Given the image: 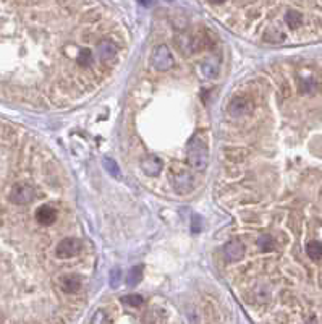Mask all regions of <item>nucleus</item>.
Here are the masks:
<instances>
[{"mask_svg": "<svg viewBox=\"0 0 322 324\" xmlns=\"http://www.w3.org/2000/svg\"><path fill=\"white\" fill-rule=\"evenodd\" d=\"M188 164L193 170L196 172H202L207 169L209 164V149L206 141L202 140L201 135H195L188 143Z\"/></svg>", "mask_w": 322, "mask_h": 324, "instance_id": "f257e3e1", "label": "nucleus"}, {"mask_svg": "<svg viewBox=\"0 0 322 324\" xmlns=\"http://www.w3.org/2000/svg\"><path fill=\"white\" fill-rule=\"evenodd\" d=\"M152 67L157 71H167L173 67V57L167 45H157L152 54Z\"/></svg>", "mask_w": 322, "mask_h": 324, "instance_id": "f03ea898", "label": "nucleus"}, {"mask_svg": "<svg viewBox=\"0 0 322 324\" xmlns=\"http://www.w3.org/2000/svg\"><path fill=\"white\" fill-rule=\"evenodd\" d=\"M34 188L28 183H16L10 191V201L15 205H28L34 198Z\"/></svg>", "mask_w": 322, "mask_h": 324, "instance_id": "7ed1b4c3", "label": "nucleus"}, {"mask_svg": "<svg viewBox=\"0 0 322 324\" xmlns=\"http://www.w3.org/2000/svg\"><path fill=\"white\" fill-rule=\"evenodd\" d=\"M81 252V242L78 238H63L57 245V256L59 258H73Z\"/></svg>", "mask_w": 322, "mask_h": 324, "instance_id": "20e7f679", "label": "nucleus"}, {"mask_svg": "<svg viewBox=\"0 0 322 324\" xmlns=\"http://www.w3.org/2000/svg\"><path fill=\"white\" fill-rule=\"evenodd\" d=\"M141 169L144 170L146 175H151V177H155L159 175L160 170L164 169V162L160 157L157 156H146L141 161Z\"/></svg>", "mask_w": 322, "mask_h": 324, "instance_id": "39448f33", "label": "nucleus"}, {"mask_svg": "<svg viewBox=\"0 0 322 324\" xmlns=\"http://www.w3.org/2000/svg\"><path fill=\"white\" fill-rule=\"evenodd\" d=\"M172 182H173L175 191L180 193V194H186L193 188V185H191L193 180H191V177H190L186 172H178L177 177H175V175H172Z\"/></svg>", "mask_w": 322, "mask_h": 324, "instance_id": "423d86ee", "label": "nucleus"}, {"mask_svg": "<svg viewBox=\"0 0 322 324\" xmlns=\"http://www.w3.org/2000/svg\"><path fill=\"white\" fill-rule=\"evenodd\" d=\"M224 253L228 261H240L245 255V246L242 242H238V240H232V242H228L225 245Z\"/></svg>", "mask_w": 322, "mask_h": 324, "instance_id": "0eeeda50", "label": "nucleus"}, {"mask_svg": "<svg viewBox=\"0 0 322 324\" xmlns=\"http://www.w3.org/2000/svg\"><path fill=\"white\" fill-rule=\"evenodd\" d=\"M81 287V277L76 274H65L60 277V289L65 293H75Z\"/></svg>", "mask_w": 322, "mask_h": 324, "instance_id": "6e6552de", "label": "nucleus"}, {"mask_svg": "<svg viewBox=\"0 0 322 324\" xmlns=\"http://www.w3.org/2000/svg\"><path fill=\"white\" fill-rule=\"evenodd\" d=\"M36 219H38V222L42 226H50L57 220V211H55L52 206L44 205L38 209V212H36Z\"/></svg>", "mask_w": 322, "mask_h": 324, "instance_id": "1a4fd4ad", "label": "nucleus"}, {"mask_svg": "<svg viewBox=\"0 0 322 324\" xmlns=\"http://www.w3.org/2000/svg\"><path fill=\"white\" fill-rule=\"evenodd\" d=\"M97 51H99V55L100 59H102V62L109 63L112 62L115 59V54H117V47L110 42V41H102L99 45H97Z\"/></svg>", "mask_w": 322, "mask_h": 324, "instance_id": "9d476101", "label": "nucleus"}, {"mask_svg": "<svg viewBox=\"0 0 322 324\" xmlns=\"http://www.w3.org/2000/svg\"><path fill=\"white\" fill-rule=\"evenodd\" d=\"M306 252H308V256L311 259H314V261H319V259L322 258V243L317 242V240H312V242L308 243Z\"/></svg>", "mask_w": 322, "mask_h": 324, "instance_id": "9b49d317", "label": "nucleus"}, {"mask_svg": "<svg viewBox=\"0 0 322 324\" xmlns=\"http://www.w3.org/2000/svg\"><path fill=\"white\" fill-rule=\"evenodd\" d=\"M143 279V267L141 266H135L130 269V272L126 274V284L130 287H135L138 285V282H140Z\"/></svg>", "mask_w": 322, "mask_h": 324, "instance_id": "f8f14e48", "label": "nucleus"}, {"mask_svg": "<svg viewBox=\"0 0 322 324\" xmlns=\"http://www.w3.org/2000/svg\"><path fill=\"white\" fill-rule=\"evenodd\" d=\"M246 101L242 99V97H236L233 99V103L230 104V112H232L235 117H240L243 114H246Z\"/></svg>", "mask_w": 322, "mask_h": 324, "instance_id": "ddd939ff", "label": "nucleus"}, {"mask_svg": "<svg viewBox=\"0 0 322 324\" xmlns=\"http://www.w3.org/2000/svg\"><path fill=\"white\" fill-rule=\"evenodd\" d=\"M301 20H303V16L295 10H290L287 15H285V21H287V24L290 28H297L298 24H301Z\"/></svg>", "mask_w": 322, "mask_h": 324, "instance_id": "4468645a", "label": "nucleus"}, {"mask_svg": "<svg viewBox=\"0 0 322 324\" xmlns=\"http://www.w3.org/2000/svg\"><path fill=\"white\" fill-rule=\"evenodd\" d=\"M122 302L125 305H128V307H141L143 305V297L138 293H133V295H126V297L122 298Z\"/></svg>", "mask_w": 322, "mask_h": 324, "instance_id": "2eb2a0df", "label": "nucleus"}, {"mask_svg": "<svg viewBox=\"0 0 322 324\" xmlns=\"http://www.w3.org/2000/svg\"><path fill=\"white\" fill-rule=\"evenodd\" d=\"M257 246H259L262 252H269V250L274 248V240L269 235H261L259 240H257Z\"/></svg>", "mask_w": 322, "mask_h": 324, "instance_id": "dca6fc26", "label": "nucleus"}, {"mask_svg": "<svg viewBox=\"0 0 322 324\" xmlns=\"http://www.w3.org/2000/svg\"><path fill=\"white\" fill-rule=\"evenodd\" d=\"M104 167L110 175H114V177H118V173H120V169H118L117 162L114 159H110V157H105L104 159Z\"/></svg>", "mask_w": 322, "mask_h": 324, "instance_id": "f3484780", "label": "nucleus"}, {"mask_svg": "<svg viewBox=\"0 0 322 324\" xmlns=\"http://www.w3.org/2000/svg\"><path fill=\"white\" fill-rule=\"evenodd\" d=\"M122 271L118 269V267H115V269H112V272H110V279H109V282H110V287H112V289H117L118 285H120V282H122Z\"/></svg>", "mask_w": 322, "mask_h": 324, "instance_id": "a211bd4d", "label": "nucleus"}, {"mask_svg": "<svg viewBox=\"0 0 322 324\" xmlns=\"http://www.w3.org/2000/svg\"><path fill=\"white\" fill-rule=\"evenodd\" d=\"M300 89L303 92H312V91H316V81L314 80H301Z\"/></svg>", "mask_w": 322, "mask_h": 324, "instance_id": "6ab92c4d", "label": "nucleus"}, {"mask_svg": "<svg viewBox=\"0 0 322 324\" xmlns=\"http://www.w3.org/2000/svg\"><path fill=\"white\" fill-rule=\"evenodd\" d=\"M201 73L206 78H214L216 73H217V68L212 67V65H202V67H201Z\"/></svg>", "mask_w": 322, "mask_h": 324, "instance_id": "aec40b11", "label": "nucleus"}, {"mask_svg": "<svg viewBox=\"0 0 322 324\" xmlns=\"http://www.w3.org/2000/svg\"><path fill=\"white\" fill-rule=\"evenodd\" d=\"M91 60H93V55H91L89 51H83V52L79 54V57H78V62H79L81 65L91 63Z\"/></svg>", "mask_w": 322, "mask_h": 324, "instance_id": "412c9836", "label": "nucleus"}, {"mask_svg": "<svg viewBox=\"0 0 322 324\" xmlns=\"http://www.w3.org/2000/svg\"><path fill=\"white\" fill-rule=\"evenodd\" d=\"M201 229H202V222H201V219L198 216H195V217H193V222H191V232L198 234Z\"/></svg>", "mask_w": 322, "mask_h": 324, "instance_id": "4be33fe9", "label": "nucleus"}, {"mask_svg": "<svg viewBox=\"0 0 322 324\" xmlns=\"http://www.w3.org/2000/svg\"><path fill=\"white\" fill-rule=\"evenodd\" d=\"M91 321H93L94 324H96V322H109V318L104 314V311H97V313L94 314V318L91 319Z\"/></svg>", "mask_w": 322, "mask_h": 324, "instance_id": "5701e85b", "label": "nucleus"}, {"mask_svg": "<svg viewBox=\"0 0 322 324\" xmlns=\"http://www.w3.org/2000/svg\"><path fill=\"white\" fill-rule=\"evenodd\" d=\"M152 2H154V0H138V4H141L143 7H149Z\"/></svg>", "mask_w": 322, "mask_h": 324, "instance_id": "b1692460", "label": "nucleus"}, {"mask_svg": "<svg viewBox=\"0 0 322 324\" xmlns=\"http://www.w3.org/2000/svg\"><path fill=\"white\" fill-rule=\"evenodd\" d=\"M210 2H214V4H222V2H225V0H210Z\"/></svg>", "mask_w": 322, "mask_h": 324, "instance_id": "393cba45", "label": "nucleus"}, {"mask_svg": "<svg viewBox=\"0 0 322 324\" xmlns=\"http://www.w3.org/2000/svg\"><path fill=\"white\" fill-rule=\"evenodd\" d=\"M167 2H172V0H167Z\"/></svg>", "mask_w": 322, "mask_h": 324, "instance_id": "a878e982", "label": "nucleus"}]
</instances>
